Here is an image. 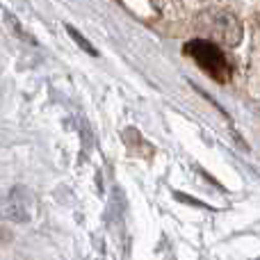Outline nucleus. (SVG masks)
<instances>
[{
	"label": "nucleus",
	"instance_id": "nucleus-3",
	"mask_svg": "<svg viewBox=\"0 0 260 260\" xmlns=\"http://www.w3.org/2000/svg\"><path fill=\"white\" fill-rule=\"evenodd\" d=\"M67 30H69V35H71V37H73V39H76V41H78V46H80V48H85V50H87V53H89V55H94V57H96V55H99V50H96V48H94V46H91V44H89V41H87V39H85V37H80V32H78V30H76V27L67 25Z\"/></svg>",
	"mask_w": 260,
	"mask_h": 260
},
{
	"label": "nucleus",
	"instance_id": "nucleus-2",
	"mask_svg": "<svg viewBox=\"0 0 260 260\" xmlns=\"http://www.w3.org/2000/svg\"><path fill=\"white\" fill-rule=\"evenodd\" d=\"M0 217L7 221L30 219V194L25 187H14L5 199H0Z\"/></svg>",
	"mask_w": 260,
	"mask_h": 260
},
{
	"label": "nucleus",
	"instance_id": "nucleus-1",
	"mask_svg": "<svg viewBox=\"0 0 260 260\" xmlns=\"http://www.w3.org/2000/svg\"><path fill=\"white\" fill-rule=\"evenodd\" d=\"M185 53L192 55L199 62V67L206 69V71L210 73V76H215L219 82H226V78H229V64H226L224 55H221V50L217 48L215 44L203 41V39H194L185 46Z\"/></svg>",
	"mask_w": 260,
	"mask_h": 260
}]
</instances>
